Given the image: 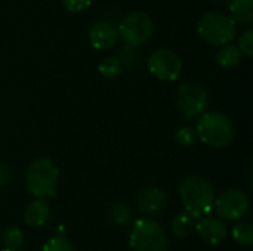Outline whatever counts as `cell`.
I'll return each instance as SVG.
<instances>
[{
    "instance_id": "1",
    "label": "cell",
    "mask_w": 253,
    "mask_h": 251,
    "mask_svg": "<svg viewBox=\"0 0 253 251\" xmlns=\"http://www.w3.org/2000/svg\"><path fill=\"white\" fill-rule=\"evenodd\" d=\"M179 200L190 216L203 217L213 209L215 191L206 178L191 175L179 185Z\"/></svg>"
},
{
    "instance_id": "2",
    "label": "cell",
    "mask_w": 253,
    "mask_h": 251,
    "mask_svg": "<svg viewBox=\"0 0 253 251\" xmlns=\"http://www.w3.org/2000/svg\"><path fill=\"white\" fill-rule=\"evenodd\" d=\"M194 129L197 138L212 148H225L234 139V126L231 120L225 114L218 111L200 114V118Z\"/></svg>"
},
{
    "instance_id": "3",
    "label": "cell",
    "mask_w": 253,
    "mask_h": 251,
    "mask_svg": "<svg viewBox=\"0 0 253 251\" xmlns=\"http://www.w3.org/2000/svg\"><path fill=\"white\" fill-rule=\"evenodd\" d=\"M58 178L59 172L52 160L37 158L30 164L27 170L25 186L34 197H53L58 188Z\"/></svg>"
},
{
    "instance_id": "4",
    "label": "cell",
    "mask_w": 253,
    "mask_h": 251,
    "mask_svg": "<svg viewBox=\"0 0 253 251\" xmlns=\"http://www.w3.org/2000/svg\"><path fill=\"white\" fill-rule=\"evenodd\" d=\"M200 37L212 46H224L237 37V22L227 13L209 12L197 24Z\"/></svg>"
},
{
    "instance_id": "5",
    "label": "cell",
    "mask_w": 253,
    "mask_h": 251,
    "mask_svg": "<svg viewBox=\"0 0 253 251\" xmlns=\"http://www.w3.org/2000/svg\"><path fill=\"white\" fill-rule=\"evenodd\" d=\"M129 243L133 251H166L168 235L157 222L138 219L133 223Z\"/></svg>"
},
{
    "instance_id": "6",
    "label": "cell",
    "mask_w": 253,
    "mask_h": 251,
    "mask_svg": "<svg viewBox=\"0 0 253 251\" xmlns=\"http://www.w3.org/2000/svg\"><path fill=\"white\" fill-rule=\"evenodd\" d=\"M117 31H119V37H122L129 46L139 47L151 38L154 31V24L147 13L132 12L122 19Z\"/></svg>"
},
{
    "instance_id": "7",
    "label": "cell",
    "mask_w": 253,
    "mask_h": 251,
    "mask_svg": "<svg viewBox=\"0 0 253 251\" xmlns=\"http://www.w3.org/2000/svg\"><path fill=\"white\" fill-rule=\"evenodd\" d=\"M148 71L162 81H175L182 72V61L170 49H159L148 58Z\"/></svg>"
},
{
    "instance_id": "8",
    "label": "cell",
    "mask_w": 253,
    "mask_h": 251,
    "mask_svg": "<svg viewBox=\"0 0 253 251\" xmlns=\"http://www.w3.org/2000/svg\"><path fill=\"white\" fill-rule=\"evenodd\" d=\"M209 102L208 90L197 83H187L178 89V109L187 118L199 117L205 112Z\"/></svg>"
},
{
    "instance_id": "9",
    "label": "cell",
    "mask_w": 253,
    "mask_h": 251,
    "mask_svg": "<svg viewBox=\"0 0 253 251\" xmlns=\"http://www.w3.org/2000/svg\"><path fill=\"white\" fill-rule=\"evenodd\" d=\"M215 210L222 220L236 222L242 219L249 209V198L243 191L228 189L215 200Z\"/></svg>"
},
{
    "instance_id": "10",
    "label": "cell",
    "mask_w": 253,
    "mask_h": 251,
    "mask_svg": "<svg viewBox=\"0 0 253 251\" xmlns=\"http://www.w3.org/2000/svg\"><path fill=\"white\" fill-rule=\"evenodd\" d=\"M196 232L199 237L211 246H218L227 238V226L218 217L206 216L196 225Z\"/></svg>"
},
{
    "instance_id": "11",
    "label": "cell",
    "mask_w": 253,
    "mask_h": 251,
    "mask_svg": "<svg viewBox=\"0 0 253 251\" xmlns=\"http://www.w3.org/2000/svg\"><path fill=\"white\" fill-rule=\"evenodd\" d=\"M166 198L168 197L163 189L156 188V186H147L138 194L136 207L141 213L147 216H154L163 209Z\"/></svg>"
},
{
    "instance_id": "12",
    "label": "cell",
    "mask_w": 253,
    "mask_h": 251,
    "mask_svg": "<svg viewBox=\"0 0 253 251\" xmlns=\"http://www.w3.org/2000/svg\"><path fill=\"white\" fill-rule=\"evenodd\" d=\"M89 40L95 49H111L119 40V31L111 22L99 21L89 30Z\"/></svg>"
},
{
    "instance_id": "13",
    "label": "cell",
    "mask_w": 253,
    "mask_h": 251,
    "mask_svg": "<svg viewBox=\"0 0 253 251\" xmlns=\"http://www.w3.org/2000/svg\"><path fill=\"white\" fill-rule=\"evenodd\" d=\"M50 217V206L47 201L39 198L34 200L33 203H30L24 212V222L28 226H43L44 223H47Z\"/></svg>"
},
{
    "instance_id": "14",
    "label": "cell",
    "mask_w": 253,
    "mask_h": 251,
    "mask_svg": "<svg viewBox=\"0 0 253 251\" xmlns=\"http://www.w3.org/2000/svg\"><path fill=\"white\" fill-rule=\"evenodd\" d=\"M230 13L236 22L251 24L253 21V0H230Z\"/></svg>"
},
{
    "instance_id": "15",
    "label": "cell",
    "mask_w": 253,
    "mask_h": 251,
    "mask_svg": "<svg viewBox=\"0 0 253 251\" xmlns=\"http://www.w3.org/2000/svg\"><path fill=\"white\" fill-rule=\"evenodd\" d=\"M240 59H242V52L239 50V47H236L230 43L221 46V49L218 50V55H216L218 64L224 68H233V67L239 65Z\"/></svg>"
},
{
    "instance_id": "16",
    "label": "cell",
    "mask_w": 253,
    "mask_h": 251,
    "mask_svg": "<svg viewBox=\"0 0 253 251\" xmlns=\"http://www.w3.org/2000/svg\"><path fill=\"white\" fill-rule=\"evenodd\" d=\"M194 217L190 216L187 212L185 213H178L173 220H172V231L176 237L179 238H185L188 237L193 229H194Z\"/></svg>"
},
{
    "instance_id": "17",
    "label": "cell",
    "mask_w": 253,
    "mask_h": 251,
    "mask_svg": "<svg viewBox=\"0 0 253 251\" xmlns=\"http://www.w3.org/2000/svg\"><path fill=\"white\" fill-rule=\"evenodd\" d=\"M233 238L245 247H251L253 244V226L249 222H239L231 231Z\"/></svg>"
},
{
    "instance_id": "18",
    "label": "cell",
    "mask_w": 253,
    "mask_h": 251,
    "mask_svg": "<svg viewBox=\"0 0 253 251\" xmlns=\"http://www.w3.org/2000/svg\"><path fill=\"white\" fill-rule=\"evenodd\" d=\"M110 217H111L113 223H116L119 226H126L132 220V209L127 204L119 203V204L113 206V209L110 212Z\"/></svg>"
},
{
    "instance_id": "19",
    "label": "cell",
    "mask_w": 253,
    "mask_h": 251,
    "mask_svg": "<svg viewBox=\"0 0 253 251\" xmlns=\"http://www.w3.org/2000/svg\"><path fill=\"white\" fill-rule=\"evenodd\" d=\"M98 70L99 72L107 77V78H116L117 75H120L122 70H123V65L120 62L119 58L116 56H108L105 58L99 65H98Z\"/></svg>"
},
{
    "instance_id": "20",
    "label": "cell",
    "mask_w": 253,
    "mask_h": 251,
    "mask_svg": "<svg viewBox=\"0 0 253 251\" xmlns=\"http://www.w3.org/2000/svg\"><path fill=\"white\" fill-rule=\"evenodd\" d=\"M138 47H133V46H126L120 50V62L123 67H126L127 70H133L139 65V61H141V56H139V52L136 50Z\"/></svg>"
},
{
    "instance_id": "21",
    "label": "cell",
    "mask_w": 253,
    "mask_h": 251,
    "mask_svg": "<svg viewBox=\"0 0 253 251\" xmlns=\"http://www.w3.org/2000/svg\"><path fill=\"white\" fill-rule=\"evenodd\" d=\"M175 139H176V143H178V145H181V146H184V148H188V146H191V145L196 142V139H197L196 129L191 127V126H184V127L178 129Z\"/></svg>"
},
{
    "instance_id": "22",
    "label": "cell",
    "mask_w": 253,
    "mask_h": 251,
    "mask_svg": "<svg viewBox=\"0 0 253 251\" xmlns=\"http://www.w3.org/2000/svg\"><path fill=\"white\" fill-rule=\"evenodd\" d=\"M3 243L7 249H18L24 243V234L18 228H9L3 234Z\"/></svg>"
},
{
    "instance_id": "23",
    "label": "cell",
    "mask_w": 253,
    "mask_h": 251,
    "mask_svg": "<svg viewBox=\"0 0 253 251\" xmlns=\"http://www.w3.org/2000/svg\"><path fill=\"white\" fill-rule=\"evenodd\" d=\"M42 251H74V249H73V244L67 238L55 237V238H50L43 246V250Z\"/></svg>"
},
{
    "instance_id": "24",
    "label": "cell",
    "mask_w": 253,
    "mask_h": 251,
    "mask_svg": "<svg viewBox=\"0 0 253 251\" xmlns=\"http://www.w3.org/2000/svg\"><path fill=\"white\" fill-rule=\"evenodd\" d=\"M239 50L242 53H245L246 56H252L253 55V31L248 30L242 34V37L239 38Z\"/></svg>"
},
{
    "instance_id": "25",
    "label": "cell",
    "mask_w": 253,
    "mask_h": 251,
    "mask_svg": "<svg viewBox=\"0 0 253 251\" xmlns=\"http://www.w3.org/2000/svg\"><path fill=\"white\" fill-rule=\"evenodd\" d=\"M62 4L68 12L79 13V12H83L84 9L89 7L90 0H62Z\"/></svg>"
},
{
    "instance_id": "26",
    "label": "cell",
    "mask_w": 253,
    "mask_h": 251,
    "mask_svg": "<svg viewBox=\"0 0 253 251\" xmlns=\"http://www.w3.org/2000/svg\"><path fill=\"white\" fill-rule=\"evenodd\" d=\"M10 178H12L10 167L7 164H4V163H0V188L4 186L6 183H9Z\"/></svg>"
},
{
    "instance_id": "27",
    "label": "cell",
    "mask_w": 253,
    "mask_h": 251,
    "mask_svg": "<svg viewBox=\"0 0 253 251\" xmlns=\"http://www.w3.org/2000/svg\"><path fill=\"white\" fill-rule=\"evenodd\" d=\"M3 251H19L18 249H6V250H3Z\"/></svg>"
}]
</instances>
